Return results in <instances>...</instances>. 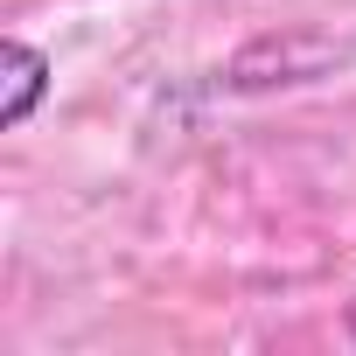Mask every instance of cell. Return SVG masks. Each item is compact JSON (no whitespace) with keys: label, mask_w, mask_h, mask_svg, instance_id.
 <instances>
[{"label":"cell","mask_w":356,"mask_h":356,"mask_svg":"<svg viewBox=\"0 0 356 356\" xmlns=\"http://www.w3.org/2000/svg\"><path fill=\"white\" fill-rule=\"evenodd\" d=\"M49 84H56V63L35 42H22V35L0 42V126H8V133L35 119V105L49 98Z\"/></svg>","instance_id":"1"},{"label":"cell","mask_w":356,"mask_h":356,"mask_svg":"<svg viewBox=\"0 0 356 356\" xmlns=\"http://www.w3.org/2000/svg\"><path fill=\"white\" fill-rule=\"evenodd\" d=\"M349 335H356V307H349Z\"/></svg>","instance_id":"2"}]
</instances>
